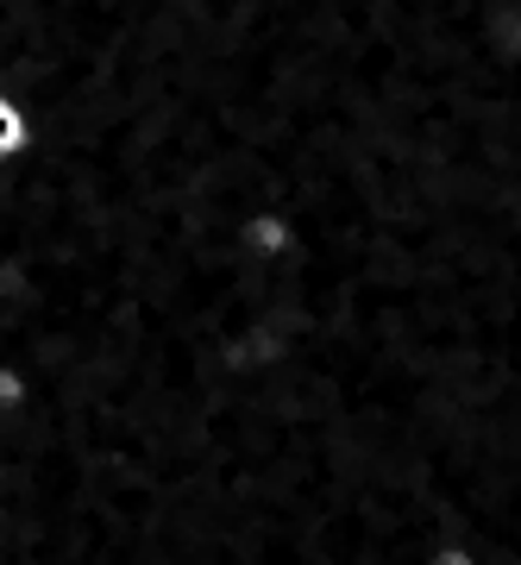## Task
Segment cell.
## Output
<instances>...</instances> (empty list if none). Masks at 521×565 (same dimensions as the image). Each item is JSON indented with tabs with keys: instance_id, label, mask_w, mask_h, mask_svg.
<instances>
[{
	"instance_id": "6da1fadb",
	"label": "cell",
	"mask_w": 521,
	"mask_h": 565,
	"mask_svg": "<svg viewBox=\"0 0 521 565\" xmlns=\"http://www.w3.org/2000/svg\"><path fill=\"white\" fill-rule=\"evenodd\" d=\"M32 145H39V126H32L25 102L0 88V170H7V163H20V158H32Z\"/></svg>"
},
{
	"instance_id": "7a4b0ae2",
	"label": "cell",
	"mask_w": 521,
	"mask_h": 565,
	"mask_svg": "<svg viewBox=\"0 0 521 565\" xmlns=\"http://www.w3.org/2000/svg\"><path fill=\"white\" fill-rule=\"evenodd\" d=\"M25 403H32V384H25L13 364H0V415L7 408H25Z\"/></svg>"
}]
</instances>
